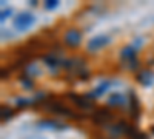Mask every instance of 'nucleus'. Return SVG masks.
Here are the masks:
<instances>
[{"label": "nucleus", "instance_id": "6e6552de", "mask_svg": "<svg viewBox=\"0 0 154 139\" xmlns=\"http://www.w3.org/2000/svg\"><path fill=\"white\" fill-rule=\"evenodd\" d=\"M122 57L126 59V60H134V57H136V51H134L133 48L126 46V48H123V51H122Z\"/></svg>", "mask_w": 154, "mask_h": 139}, {"label": "nucleus", "instance_id": "0eeeda50", "mask_svg": "<svg viewBox=\"0 0 154 139\" xmlns=\"http://www.w3.org/2000/svg\"><path fill=\"white\" fill-rule=\"evenodd\" d=\"M108 102H109L111 105H123V104H125V97H123L122 94L114 93V94H111V96H109Z\"/></svg>", "mask_w": 154, "mask_h": 139}, {"label": "nucleus", "instance_id": "20e7f679", "mask_svg": "<svg viewBox=\"0 0 154 139\" xmlns=\"http://www.w3.org/2000/svg\"><path fill=\"white\" fill-rule=\"evenodd\" d=\"M69 97H71V99H74L72 102H74V104H77L82 110L91 107V102H89V100H86L85 97H80V96H77V94H69Z\"/></svg>", "mask_w": 154, "mask_h": 139}, {"label": "nucleus", "instance_id": "9d476101", "mask_svg": "<svg viewBox=\"0 0 154 139\" xmlns=\"http://www.w3.org/2000/svg\"><path fill=\"white\" fill-rule=\"evenodd\" d=\"M9 12H11V9H6V11L2 9V17H0V19H2V22H5V19L9 16Z\"/></svg>", "mask_w": 154, "mask_h": 139}, {"label": "nucleus", "instance_id": "f257e3e1", "mask_svg": "<svg viewBox=\"0 0 154 139\" xmlns=\"http://www.w3.org/2000/svg\"><path fill=\"white\" fill-rule=\"evenodd\" d=\"M34 20H35V17L31 12H20V14H17L16 19H14V27L19 31H26L34 23Z\"/></svg>", "mask_w": 154, "mask_h": 139}, {"label": "nucleus", "instance_id": "7ed1b4c3", "mask_svg": "<svg viewBox=\"0 0 154 139\" xmlns=\"http://www.w3.org/2000/svg\"><path fill=\"white\" fill-rule=\"evenodd\" d=\"M82 40V34L77 30H68L65 33V43L69 46H77Z\"/></svg>", "mask_w": 154, "mask_h": 139}, {"label": "nucleus", "instance_id": "39448f33", "mask_svg": "<svg viewBox=\"0 0 154 139\" xmlns=\"http://www.w3.org/2000/svg\"><path fill=\"white\" fill-rule=\"evenodd\" d=\"M139 82L140 84H143V85H149L152 81H154V74L152 73H149V71H142L139 74Z\"/></svg>", "mask_w": 154, "mask_h": 139}, {"label": "nucleus", "instance_id": "f03ea898", "mask_svg": "<svg viewBox=\"0 0 154 139\" xmlns=\"http://www.w3.org/2000/svg\"><path fill=\"white\" fill-rule=\"evenodd\" d=\"M108 42H109V39L106 36H96L88 42V51H97V49L108 45Z\"/></svg>", "mask_w": 154, "mask_h": 139}, {"label": "nucleus", "instance_id": "9b49d317", "mask_svg": "<svg viewBox=\"0 0 154 139\" xmlns=\"http://www.w3.org/2000/svg\"><path fill=\"white\" fill-rule=\"evenodd\" d=\"M11 116V110L9 108H3V116H2V119L5 121L6 118H9Z\"/></svg>", "mask_w": 154, "mask_h": 139}, {"label": "nucleus", "instance_id": "1a4fd4ad", "mask_svg": "<svg viewBox=\"0 0 154 139\" xmlns=\"http://www.w3.org/2000/svg\"><path fill=\"white\" fill-rule=\"evenodd\" d=\"M59 2H56V0H48V2H45V8L46 9H53V8H57Z\"/></svg>", "mask_w": 154, "mask_h": 139}, {"label": "nucleus", "instance_id": "423d86ee", "mask_svg": "<svg viewBox=\"0 0 154 139\" xmlns=\"http://www.w3.org/2000/svg\"><path fill=\"white\" fill-rule=\"evenodd\" d=\"M94 118L99 122H106L111 118V115H109L108 110H97V113H94Z\"/></svg>", "mask_w": 154, "mask_h": 139}]
</instances>
